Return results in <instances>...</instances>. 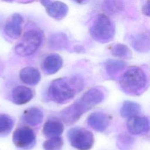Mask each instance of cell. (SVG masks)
<instances>
[{
    "label": "cell",
    "mask_w": 150,
    "mask_h": 150,
    "mask_svg": "<svg viewBox=\"0 0 150 150\" xmlns=\"http://www.w3.org/2000/svg\"><path fill=\"white\" fill-rule=\"evenodd\" d=\"M103 92L98 88H91L74 103L61 112L63 121L67 125L75 123L81 115L104 99Z\"/></svg>",
    "instance_id": "1"
},
{
    "label": "cell",
    "mask_w": 150,
    "mask_h": 150,
    "mask_svg": "<svg viewBox=\"0 0 150 150\" xmlns=\"http://www.w3.org/2000/svg\"><path fill=\"white\" fill-rule=\"evenodd\" d=\"M83 88V81L79 77L60 78L52 82L48 89V93L54 101L64 104L72 100L76 93Z\"/></svg>",
    "instance_id": "2"
},
{
    "label": "cell",
    "mask_w": 150,
    "mask_h": 150,
    "mask_svg": "<svg viewBox=\"0 0 150 150\" xmlns=\"http://www.w3.org/2000/svg\"><path fill=\"white\" fill-rule=\"evenodd\" d=\"M148 83L145 73L138 67L127 69L121 76L119 84L121 89L127 94L139 95L142 92Z\"/></svg>",
    "instance_id": "3"
},
{
    "label": "cell",
    "mask_w": 150,
    "mask_h": 150,
    "mask_svg": "<svg viewBox=\"0 0 150 150\" xmlns=\"http://www.w3.org/2000/svg\"><path fill=\"white\" fill-rule=\"evenodd\" d=\"M90 33L95 40L101 43H106L113 38L115 28L107 15L100 14L95 19L91 28Z\"/></svg>",
    "instance_id": "4"
},
{
    "label": "cell",
    "mask_w": 150,
    "mask_h": 150,
    "mask_svg": "<svg viewBox=\"0 0 150 150\" xmlns=\"http://www.w3.org/2000/svg\"><path fill=\"white\" fill-rule=\"evenodd\" d=\"M42 37L38 31L32 30L26 32L15 48V52L21 56L33 54L41 44Z\"/></svg>",
    "instance_id": "5"
},
{
    "label": "cell",
    "mask_w": 150,
    "mask_h": 150,
    "mask_svg": "<svg viewBox=\"0 0 150 150\" xmlns=\"http://www.w3.org/2000/svg\"><path fill=\"white\" fill-rule=\"evenodd\" d=\"M67 136L70 144L78 150H89L94 144L93 133L84 128H71Z\"/></svg>",
    "instance_id": "6"
},
{
    "label": "cell",
    "mask_w": 150,
    "mask_h": 150,
    "mask_svg": "<svg viewBox=\"0 0 150 150\" xmlns=\"http://www.w3.org/2000/svg\"><path fill=\"white\" fill-rule=\"evenodd\" d=\"M14 145L21 149H29L35 144V134L28 127H21L14 131L12 136Z\"/></svg>",
    "instance_id": "7"
},
{
    "label": "cell",
    "mask_w": 150,
    "mask_h": 150,
    "mask_svg": "<svg viewBox=\"0 0 150 150\" xmlns=\"http://www.w3.org/2000/svg\"><path fill=\"white\" fill-rule=\"evenodd\" d=\"M127 126L131 134L139 135L149 131V122L146 117H141L136 115L129 117Z\"/></svg>",
    "instance_id": "8"
},
{
    "label": "cell",
    "mask_w": 150,
    "mask_h": 150,
    "mask_svg": "<svg viewBox=\"0 0 150 150\" xmlns=\"http://www.w3.org/2000/svg\"><path fill=\"white\" fill-rule=\"evenodd\" d=\"M23 18L21 15L18 13L13 14L11 19L6 22L4 31L5 34L11 38H18L22 32V23Z\"/></svg>",
    "instance_id": "9"
},
{
    "label": "cell",
    "mask_w": 150,
    "mask_h": 150,
    "mask_svg": "<svg viewBox=\"0 0 150 150\" xmlns=\"http://www.w3.org/2000/svg\"><path fill=\"white\" fill-rule=\"evenodd\" d=\"M43 3L46 6V11L48 15L56 19H62L66 16L68 12V7L64 3L60 1L50 2L45 1Z\"/></svg>",
    "instance_id": "10"
},
{
    "label": "cell",
    "mask_w": 150,
    "mask_h": 150,
    "mask_svg": "<svg viewBox=\"0 0 150 150\" xmlns=\"http://www.w3.org/2000/svg\"><path fill=\"white\" fill-rule=\"evenodd\" d=\"M108 116L101 112H96L90 114L87 118L88 124L97 131H104L108 125Z\"/></svg>",
    "instance_id": "11"
},
{
    "label": "cell",
    "mask_w": 150,
    "mask_h": 150,
    "mask_svg": "<svg viewBox=\"0 0 150 150\" xmlns=\"http://www.w3.org/2000/svg\"><path fill=\"white\" fill-rule=\"evenodd\" d=\"M33 97L32 90L23 86L15 87L12 91V99L16 104H23L29 102Z\"/></svg>",
    "instance_id": "12"
},
{
    "label": "cell",
    "mask_w": 150,
    "mask_h": 150,
    "mask_svg": "<svg viewBox=\"0 0 150 150\" xmlns=\"http://www.w3.org/2000/svg\"><path fill=\"white\" fill-rule=\"evenodd\" d=\"M19 77L22 81L26 84L35 85L40 81V74L38 69L26 67L20 71Z\"/></svg>",
    "instance_id": "13"
},
{
    "label": "cell",
    "mask_w": 150,
    "mask_h": 150,
    "mask_svg": "<svg viewBox=\"0 0 150 150\" xmlns=\"http://www.w3.org/2000/svg\"><path fill=\"white\" fill-rule=\"evenodd\" d=\"M62 59L57 54H49L46 57L43 63V67L45 72L51 74L57 72L62 67Z\"/></svg>",
    "instance_id": "14"
},
{
    "label": "cell",
    "mask_w": 150,
    "mask_h": 150,
    "mask_svg": "<svg viewBox=\"0 0 150 150\" xmlns=\"http://www.w3.org/2000/svg\"><path fill=\"white\" fill-rule=\"evenodd\" d=\"M22 118L26 124L31 126H36L42 122L43 114L39 108L31 107L24 111Z\"/></svg>",
    "instance_id": "15"
},
{
    "label": "cell",
    "mask_w": 150,
    "mask_h": 150,
    "mask_svg": "<svg viewBox=\"0 0 150 150\" xmlns=\"http://www.w3.org/2000/svg\"><path fill=\"white\" fill-rule=\"evenodd\" d=\"M63 125L58 121L49 120L44 125L43 133L47 137H59L63 131Z\"/></svg>",
    "instance_id": "16"
},
{
    "label": "cell",
    "mask_w": 150,
    "mask_h": 150,
    "mask_svg": "<svg viewBox=\"0 0 150 150\" xmlns=\"http://www.w3.org/2000/svg\"><path fill=\"white\" fill-rule=\"evenodd\" d=\"M132 45L135 50L139 52H146L149 48V36L141 33L137 35L132 42Z\"/></svg>",
    "instance_id": "17"
},
{
    "label": "cell",
    "mask_w": 150,
    "mask_h": 150,
    "mask_svg": "<svg viewBox=\"0 0 150 150\" xmlns=\"http://www.w3.org/2000/svg\"><path fill=\"white\" fill-rule=\"evenodd\" d=\"M140 110L141 107L139 104L134 102L127 101L123 103L120 110V114L124 118H129L136 115Z\"/></svg>",
    "instance_id": "18"
},
{
    "label": "cell",
    "mask_w": 150,
    "mask_h": 150,
    "mask_svg": "<svg viewBox=\"0 0 150 150\" xmlns=\"http://www.w3.org/2000/svg\"><path fill=\"white\" fill-rule=\"evenodd\" d=\"M103 6L107 12L117 13L124 9V4L122 0H104Z\"/></svg>",
    "instance_id": "19"
},
{
    "label": "cell",
    "mask_w": 150,
    "mask_h": 150,
    "mask_svg": "<svg viewBox=\"0 0 150 150\" xmlns=\"http://www.w3.org/2000/svg\"><path fill=\"white\" fill-rule=\"evenodd\" d=\"M13 120L7 114H0V136L8 134L13 127Z\"/></svg>",
    "instance_id": "20"
},
{
    "label": "cell",
    "mask_w": 150,
    "mask_h": 150,
    "mask_svg": "<svg viewBox=\"0 0 150 150\" xmlns=\"http://www.w3.org/2000/svg\"><path fill=\"white\" fill-rule=\"evenodd\" d=\"M125 66V63L119 60H108L105 63V67L107 73L109 75H114Z\"/></svg>",
    "instance_id": "21"
},
{
    "label": "cell",
    "mask_w": 150,
    "mask_h": 150,
    "mask_svg": "<svg viewBox=\"0 0 150 150\" xmlns=\"http://www.w3.org/2000/svg\"><path fill=\"white\" fill-rule=\"evenodd\" d=\"M110 51L112 54L118 57H129L131 52L129 49L125 45L121 43H115L111 46Z\"/></svg>",
    "instance_id": "22"
},
{
    "label": "cell",
    "mask_w": 150,
    "mask_h": 150,
    "mask_svg": "<svg viewBox=\"0 0 150 150\" xmlns=\"http://www.w3.org/2000/svg\"><path fill=\"white\" fill-rule=\"evenodd\" d=\"M63 145V139L59 136L52 137L45 141L43 144V147L45 150H61Z\"/></svg>",
    "instance_id": "23"
},
{
    "label": "cell",
    "mask_w": 150,
    "mask_h": 150,
    "mask_svg": "<svg viewBox=\"0 0 150 150\" xmlns=\"http://www.w3.org/2000/svg\"><path fill=\"white\" fill-rule=\"evenodd\" d=\"M67 40V39L65 35L59 33L50 38V43L51 44V46L55 48H62L66 46Z\"/></svg>",
    "instance_id": "24"
},
{
    "label": "cell",
    "mask_w": 150,
    "mask_h": 150,
    "mask_svg": "<svg viewBox=\"0 0 150 150\" xmlns=\"http://www.w3.org/2000/svg\"><path fill=\"white\" fill-rule=\"evenodd\" d=\"M143 12L145 13V15H146L149 16V1H148L146 4H145V5L143 8Z\"/></svg>",
    "instance_id": "25"
},
{
    "label": "cell",
    "mask_w": 150,
    "mask_h": 150,
    "mask_svg": "<svg viewBox=\"0 0 150 150\" xmlns=\"http://www.w3.org/2000/svg\"><path fill=\"white\" fill-rule=\"evenodd\" d=\"M76 2H77V3H79V4H83V3H84L86 2V1H88V0H74Z\"/></svg>",
    "instance_id": "26"
},
{
    "label": "cell",
    "mask_w": 150,
    "mask_h": 150,
    "mask_svg": "<svg viewBox=\"0 0 150 150\" xmlns=\"http://www.w3.org/2000/svg\"><path fill=\"white\" fill-rule=\"evenodd\" d=\"M2 1H12L13 0H2Z\"/></svg>",
    "instance_id": "27"
}]
</instances>
